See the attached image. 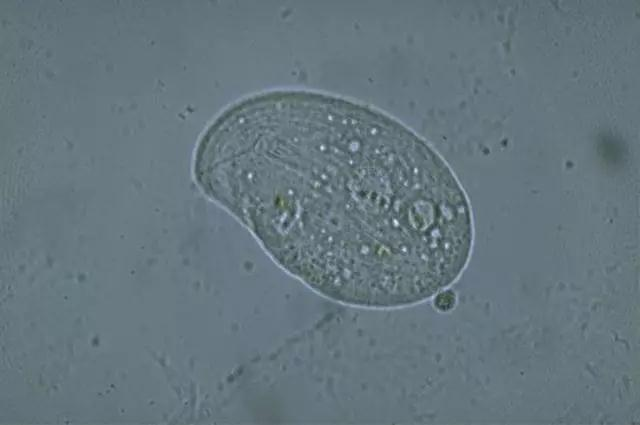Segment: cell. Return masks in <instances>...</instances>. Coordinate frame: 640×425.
<instances>
[{
  "instance_id": "cell-1",
  "label": "cell",
  "mask_w": 640,
  "mask_h": 425,
  "mask_svg": "<svg viewBox=\"0 0 640 425\" xmlns=\"http://www.w3.org/2000/svg\"><path fill=\"white\" fill-rule=\"evenodd\" d=\"M195 178L281 267L345 304L421 303L471 256L472 211L444 159L340 97L278 91L234 105L204 134Z\"/></svg>"
},
{
  "instance_id": "cell-2",
  "label": "cell",
  "mask_w": 640,
  "mask_h": 425,
  "mask_svg": "<svg viewBox=\"0 0 640 425\" xmlns=\"http://www.w3.org/2000/svg\"><path fill=\"white\" fill-rule=\"evenodd\" d=\"M456 304L455 293L446 288L434 296V306L439 311L447 312L454 308Z\"/></svg>"
}]
</instances>
